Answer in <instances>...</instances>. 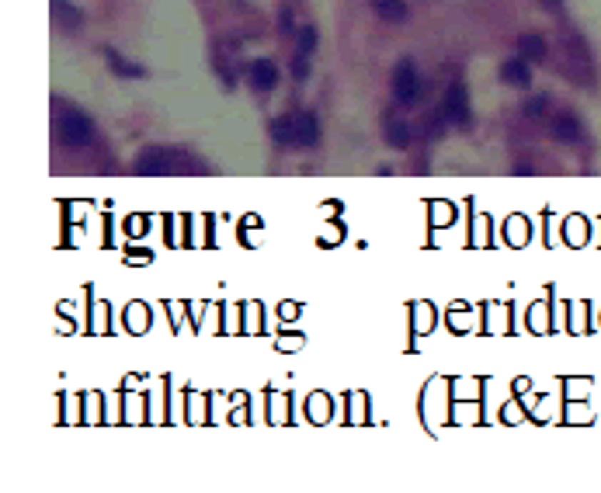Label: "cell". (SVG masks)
Segmentation results:
<instances>
[{"label":"cell","mask_w":601,"mask_h":493,"mask_svg":"<svg viewBox=\"0 0 601 493\" xmlns=\"http://www.w3.org/2000/svg\"><path fill=\"white\" fill-rule=\"evenodd\" d=\"M271 136L286 146H313L316 143V115L313 111H303V115H286L271 126Z\"/></svg>","instance_id":"6da1fadb"},{"label":"cell","mask_w":601,"mask_h":493,"mask_svg":"<svg viewBox=\"0 0 601 493\" xmlns=\"http://www.w3.org/2000/svg\"><path fill=\"white\" fill-rule=\"evenodd\" d=\"M445 115L448 122H470V101H466V87L463 83H452L448 94H445Z\"/></svg>","instance_id":"5b68a950"},{"label":"cell","mask_w":601,"mask_h":493,"mask_svg":"<svg viewBox=\"0 0 601 493\" xmlns=\"http://www.w3.org/2000/svg\"><path fill=\"white\" fill-rule=\"evenodd\" d=\"M372 7H375V14H379L383 21H390V25L407 21V4H403V0H372Z\"/></svg>","instance_id":"52a82bcc"},{"label":"cell","mask_w":601,"mask_h":493,"mask_svg":"<svg viewBox=\"0 0 601 493\" xmlns=\"http://www.w3.org/2000/svg\"><path fill=\"white\" fill-rule=\"evenodd\" d=\"M53 4L59 7V14H63V18H66L70 25H80V14L74 11V4H66V0H53Z\"/></svg>","instance_id":"5bb4252c"},{"label":"cell","mask_w":601,"mask_h":493,"mask_svg":"<svg viewBox=\"0 0 601 493\" xmlns=\"http://www.w3.org/2000/svg\"><path fill=\"white\" fill-rule=\"evenodd\" d=\"M393 94H396V101H403V104H414L420 98V77L410 59H403V63L396 66V73H393Z\"/></svg>","instance_id":"277c9868"},{"label":"cell","mask_w":601,"mask_h":493,"mask_svg":"<svg viewBox=\"0 0 601 493\" xmlns=\"http://www.w3.org/2000/svg\"><path fill=\"white\" fill-rule=\"evenodd\" d=\"M518 52H522L525 59H542V56H546V42H542V35L525 31L522 39H518Z\"/></svg>","instance_id":"30bf717a"},{"label":"cell","mask_w":601,"mask_h":493,"mask_svg":"<svg viewBox=\"0 0 601 493\" xmlns=\"http://www.w3.org/2000/svg\"><path fill=\"white\" fill-rule=\"evenodd\" d=\"M386 139H390V146L403 150V146H407V139H410V132H407V126H403V122L386 118Z\"/></svg>","instance_id":"8fae6325"},{"label":"cell","mask_w":601,"mask_h":493,"mask_svg":"<svg viewBox=\"0 0 601 493\" xmlns=\"http://www.w3.org/2000/svg\"><path fill=\"white\" fill-rule=\"evenodd\" d=\"M108 56H111V63H115V70H118V73H132V77H143V70H139V66H129L126 59H118V56H115L111 49H108Z\"/></svg>","instance_id":"4fadbf2b"},{"label":"cell","mask_w":601,"mask_h":493,"mask_svg":"<svg viewBox=\"0 0 601 493\" xmlns=\"http://www.w3.org/2000/svg\"><path fill=\"white\" fill-rule=\"evenodd\" d=\"M275 80H278V70H275V63H268V59H258V63H251V83H254L258 91H271V87H275Z\"/></svg>","instance_id":"8992f818"},{"label":"cell","mask_w":601,"mask_h":493,"mask_svg":"<svg viewBox=\"0 0 601 493\" xmlns=\"http://www.w3.org/2000/svg\"><path fill=\"white\" fill-rule=\"evenodd\" d=\"M552 136H556V139H577V136H580L577 115H570V111L556 115V118H552Z\"/></svg>","instance_id":"ba28073f"},{"label":"cell","mask_w":601,"mask_h":493,"mask_svg":"<svg viewBox=\"0 0 601 493\" xmlns=\"http://www.w3.org/2000/svg\"><path fill=\"white\" fill-rule=\"evenodd\" d=\"M184 167L198 171L195 160H188V156L178 153V150H167V146H150L146 153L136 160V171H139V174H174V171H184Z\"/></svg>","instance_id":"7a4b0ae2"},{"label":"cell","mask_w":601,"mask_h":493,"mask_svg":"<svg viewBox=\"0 0 601 493\" xmlns=\"http://www.w3.org/2000/svg\"><path fill=\"white\" fill-rule=\"evenodd\" d=\"M500 77L507 80V83H528V80H532V73H528V63H525V56H518V59H507V63L500 66Z\"/></svg>","instance_id":"9c48e42d"},{"label":"cell","mask_w":601,"mask_h":493,"mask_svg":"<svg viewBox=\"0 0 601 493\" xmlns=\"http://www.w3.org/2000/svg\"><path fill=\"white\" fill-rule=\"evenodd\" d=\"M313 49H316V31H313V28H303V31H299V52H306V56H310Z\"/></svg>","instance_id":"7c38bea8"},{"label":"cell","mask_w":601,"mask_h":493,"mask_svg":"<svg viewBox=\"0 0 601 493\" xmlns=\"http://www.w3.org/2000/svg\"><path fill=\"white\" fill-rule=\"evenodd\" d=\"M59 132H63V139H66L70 150H84V146L94 139L91 118H87L84 111H77V108H66V115H63V122H59Z\"/></svg>","instance_id":"3957f363"}]
</instances>
